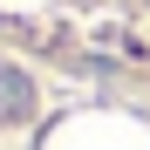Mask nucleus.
<instances>
[{"label": "nucleus", "instance_id": "1", "mask_svg": "<svg viewBox=\"0 0 150 150\" xmlns=\"http://www.w3.org/2000/svg\"><path fill=\"white\" fill-rule=\"evenodd\" d=\"M0 109L7 116H34V89H28L21 68H0Z\"/></svg>", "mask_w": 150, "mask_h": 150}, {"label": "nucleus", "instance_id": "2", "mask_svg": "<svg viewBox=\"0 0 150 150\" xmlns=\"http://www.w3.org/2000/svg\"><path fill=\"white\" fill-rule=\"evenodd\" d=\"M0 123H7V109H0Z\"/></svg>", "mask_w": 150, "mask_h": 150}]
</instances>
